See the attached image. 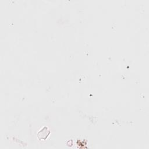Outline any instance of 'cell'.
Segmentation results:
<instances>
[{"mask_svg":"<svg viewBox=\"0 0 149 149\" xmlns=\"http://www.w3.org/2000/svg\"><path fill=\"white\" fill-rule=\"evenodd\" d=\"M49 133L50 131L48 128L47 127H44L38 133L37 136L40 140H45Z\"/></svg>","mask_w":149,"mask_h":149,"instance_id":"cell-1","label":"cell"}]
</instances>
